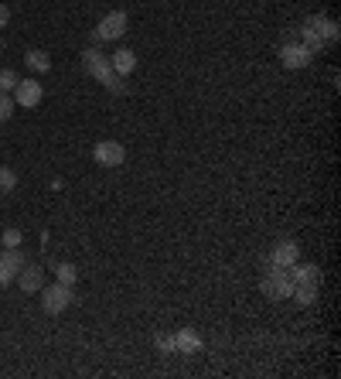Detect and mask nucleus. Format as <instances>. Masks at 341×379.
<instances>
[{"label":"nucleus","mask_w":341,"mask_h":379,"mask_svg":"<svg viewBox=\"0 0 341 379\" xmlns=\"http://www.w3.org/2000/svg\"><path fill=\"white\" fill-rule=\"evenodd\" d=\"M18 188V174L11 168H0V191H14Z\"/></svg>","instance_id":"obj_21"},{"label":"nucleus","mask_w":341,"mask_h":379,"mask_svg":"<svg viewBox=\"0 0 341 379\" xmlns=\"http://www.w3.org/2000/svg\"><path fill=\"white\" fill-rule=\"evenodd\" d=\"M18 110V103H14V96L11 93H0V123H7L11 116Z\"/></svg>","instance_id":"obj_18"},{"label":"nucleus","mask_w":341,"mask_h":379,"mask_svg":"<svg viewBox=\"0 0 341 379\" xmlns=\"http://www.w3.org/2000/svg\"><path fill=\"white\" fill-rule=\"evenodd\" d=\"M7 21H11V11H7V7L0 4V28H7Z\"/></svg>","instance_id":"obj_25"},{"label":"nucleus","mask_w":341,"mask_h":379,"mask_svg":"<svg viewBox=\"0 0 341 379\" xmlns=\"http://www.w3.org/2000/svg\"><path fill=\"white\" fill-rule=\"evenodd\" d=\"M14 281L21 284L24 294H38L41 287H45V270H41L38 264H24L18 270V277H14Z\"/></svg>","instance_id":"obj_9"},{"label":"nucleus","mask_w":341,"mask_h":379,"mask_svg":"<svg viewBox=\"0 0 341 379\" xmlns=\"http://www.w3.org/2000/svg\"><path fill=\"white\" fill-rule=\"evenodd\" d=\"M287 273H290V284L294 287L297 284H318L321 287V266H314V264H301V260H297Z\"/></svg>","instance_id":"obj_11"},{"label":"nucleus","mask_w":341,"mask_h":379,"mask_svg":"<svg viewBox=\"0 0 341 379\" xmlns=\"http://www.w3.org/2000/svg\"><path fill=\"white\" fill-rule=\"evenodd\" d=\"M127 28H130V18L123 14V11H113V14H106V18L99 21V28L93 31L96 41H116L127 35Z\"/></svg>","instance_id":"obj_4"},{"label":"nucleus","mask_w":341,"mask_h":379,"mask_svg":"<svg viewBox=\"0 0 341 379\" xmlns=\"http://www.w3.org/2000/svg\"><path fill=\"white\" fill-rule=\"evenodd\" d=\"M24 62H28L31 72H48V69H52V58H48V52H41V48H31V52L24 55Z\"/></svg>","instance_id":"obj_14"},{"label":"nucleus","mask_w":341,"mask_h":379,"mask_svg":"<svg viewBox=\"0 0 341 379\" xmlns=\"http://www.w3.org/2000/svg\"><path fill=\"white\" fill-rule=\"evenodd\" d=\"M120 79H123V76H116V72H113V76L106 79V82H103V86H106V89H110V93H113V96H123V93H127V86H123V82H120Z\"/></svg>","instance_id":"obj_22"},{"label":"nucleus","mask_w":341,"mask_h":379,"mask_svg":"<svg viewBox=\"0 0 341 379\" xmlns=\"http://www.w3.org/2000/svg\"><path fill=\"white\" fill-rule=\"evenodd\" d=\"M290 298L301 304V307H307V304L318 301V284H297L294 290H290Z\"/></svg>","instance_id":"obj_17"},{"label":"nucleus","mask_w":341,"mask_h":379,"mask_svg":"<svg viewBox=\"0 0 341 379\" xmlns=\"http://www.w3.org/2000/svg\"><path fill=\"white\" fill-rule=\"evenodd\" d=\"M301 260V247L294 243V239H280L277 247L270 249V264H277V266H284V270H290V266Z\"/></svg>","instance_id":"obj_8"},{"label":"nucleus","mask_w":341,"mask_h":379,"mask_svg":"<svg viewBox=\"0 0 341 379\" xmlns=\"http://www.w3.org/2000/svg\"><path fill=\"white\" fill-rule=\"evenodd\" d=\"M0 260H4V266H7V270H11L14 277H18L21 266L28 264V260H24V253H21V247H7L4 253H0Z\"/></svg>","instance_id":"obj_15"},{"label":"nucleus","mask_w":341,"mask_h":379,"mask_svg":"<svg viewBox=\"0 0 341 379\" xmlns=\"http://www.w3.org/2000/svg\"><path fill=\"white\" fill-rule=\"evenodd\" d=\"M263 294L270 298V301H287L290 298V290H294V284H290V273H287L284 266L277 264H266V273H263Z\"/></svg>","instance_id":"obj_2"},{"label":"nucleus","mask_w":341,"mask_h":379,"mask_svg":"<svg viewBox=\"0 0 341 379\" xmlns=\"http://www.w3.org/2000/svg\"><path fill=\"white\" fill-rule=\"evenodd\" d=\"M93 157L96 164H103V168H120L127 161V147L120 140H99L93 147Z\"/></svg>","instance_id":"obj_5"},{"label":"nucleus","mask_w":341,"mask_h":379,"mask_svg":"<svg viewBox=\"0 0 341 379\" xmlns=\"http://www.w3.org/2000/svg\"><path fill=\"white\" fill-rule=\"evenodd\" d=\"M0 247H24V232H21V229H7V232L0 236Z\"/></svg>","instance_id":"obj_20"},{"label":"nucleus","mask_w":341,"mask_h":379,"mask_svg":"<svg viewBox=\"0 0 341 379\" xmlns=\"http://www.w3.org/2000/svg\"><path fill=\"white\" fill-rule=\"evenodd\" d=\"M301 45L311 52V55H321L324 52V45H331V41H338V24L335 21H328V18H307L301 24Z\"/></svg>","instance_id":"obj_1"},{"label":"nucleus","mask_w":341,"mask_h":379,"mask_svg":"<svg viewBox=\"0 0 341 379\" xmlns=\"http://www.w3.org/2000/svg\"><path fill=\"white\" fill-rule=\"evenodd\" d=\"M41 311L45 315H62L69 304L76 301V294H72V287L65 284H52V287H41Z\"/></svg>","instance_id":"obj_3"},{"label":"nucleus","mask_w":341,"mask_h":379,"mask_svg":"<svg viewBox=\"0 0 341 379\" xmlns=\"http://www.w3.org/2000/svg\"><path fill=\"white\" fill-rule=\"evenodd\" d=\"M280 62H284L287 69H307V65L314 62V55H311L304 45H284V48H280Z\"/></svg>","instance_id":"obj_10"},{"label":"nucleus","mask_w":341,"mask_h":379,"mask_svg":"<svg viewBox=\"0 0 341 379\" xmlns=\"http://www.w3.org/2000/svg\"><path fill=\"white\" fill-rule=\"evenodd\" d=\"M174 349H181L185 356H195V352L202 349V339H198L191 328H181V332L174 335Z\"/></svg>","instance_id":"obj_13"},{"label":"nucleus","mask_w":341,"mask_h":379,"mask_svg":"<svg viewBox=\"0 0 341 379\" xmlns=\"http://www.w3.org/2000/svg\"><path fill=\"white\" fill-rule=\"evenodd\" d=\"M52 273L58 277V284H65V287H76V281H79L76 264H52Z\"/></svg>","instance_id":"obj_16"},{"label":"nucleus","mask_w":341,"mask_h":379,"mask_svg":"<svg viewBox=\"0 0 341 379\" xmlns=\"http://www.w3.org/2000/svg\"><path fill=\"white\" fill-rule=\"evenodd\" d=\"M7 284H14V273L4 266V260H0V287H7Z\"/></svg>","instance_id":"obj_23"},{"label":"nucleus","mask_w":341,"mask_h":379,"mask_svg":"<svg viewBox=\"0 0 341 379\" xmlns=\"http://www.w3.org/2000/svg\"><path fill=\"white\" fill-rule=\"evenodd\" d=\"M82 65H86V72L99 82H106V79L113 76V65H110V55H103L99 48H86L82 52Z\"/></svg>","instance_id":"obj_6"},{"label":"nucleus","mask_w":341,"mask_h":379,"mask_svg":"<svg viewBox=\"0 0 341 379\" xmlns=\"http://www.w3.org/2000/svg\"><path fill=\"white\" fill-rule=\"evenodd\" d=\"M41 99H45V89L35 79H21L18 86H14V103H18L21 110H35Z\"/></svg>","instance_id":"obj_7"},{"label":"nucleus","mask_w":341,"mask_h":379,"mask_svg":"<svg viewBox=\"0 0 341 379\" xmlns=\"http://www.w3.org/2000/svg\"><path fill=\"white\" fill-rule=\"evenodd\" d=\"M110 65H113L116 76H130L133 69H137V55H133L130 48H120V52L110 55Z\"/></svg>","instance_id":"obj_12"},{"label":"nucleus","mask_w":341,"mask_h":379,"mask_svg":"<svg viewBox=\"0 0 341 379\" xmlns=\"http://www.w3.org/2000/svg\"><path fill=\"white\" fill-rule=\"evenodd\" d=\"M157 345H161L164 352H174V335H157Z\"/></svg>","instance_id":"obj_24"},{"label":"nucleus","mask_w":341,"mask_h":379,"mask_svg":"<svg viewBox=\"0 0 341 379\" xmlns=\"http://www.w3.org/2000/svg\"><path fill=\"white\" fill-rule=\"evenodd\" d=\"M21 79L18 72H11V69H0V93H14V86H18Z\"/></svg>","instance_id":"obj_19"}]
</instances>
